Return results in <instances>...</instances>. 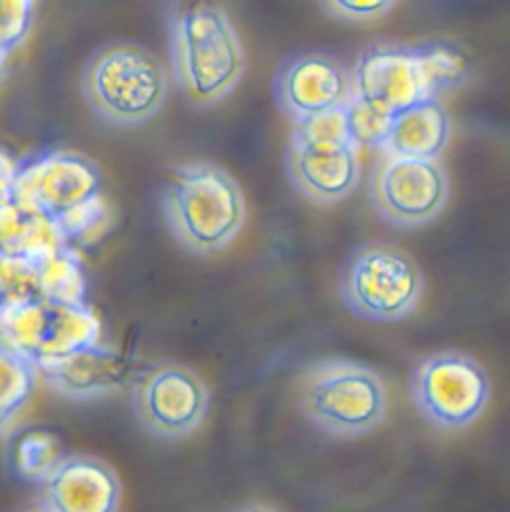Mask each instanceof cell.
I'll use <instances>...</instances> for the list:
<instances>
[{
  "instance_id": "7c38bea8",
  "label": "cell",
  "mask_w": 510,
  "mask_h": 512,
  "mask_svg": "<svg viewBox=\"0 0 510 512\" xmlns=\"http://www.w3.org/2000/svg\"><path fill=\"white\" fill-rule=\"evenodd\" d=\"M38 486V508L48 512H114L122 496L114 468L88 454H62Z\"/></svg>"
},
{
  "instance_id": "6da1fadb",
  "label": "cell",
  "mask_w": 510,
  "mask_h": 512,
  "mask_svg": "<svg viewBox=\"0 0 510 512\" xmlns=\"http://www.w3.org/2000/svg\"><path fill=\"white\" fill-rule=\"evenodd\" d=\"M170 58L178 90L198 108L226 98L246 70L242 40L218 0H184L174 10Z\"/></svg>"
},
{
  "instance_id": "603a6c76",
  "label": "cell",
  "mask_w": 510,
  "mask_h": 512,
  "mask_svg": "<svg viewBox=\"0 0 510 512\" xmlns=\"http://www.w3.org/2000/svg\"><path fill=\"white\" fill-rule=\"evenodd\" d=\"M288 144L294 146H340L352 144L344 108L328 110L298 122H292ZM354 146V144H352Z\"/></svg>"
},
{
  "instance_id": "30bf717a",
  "label": "cell",
  "mask_w": 510,
  "mask_h": 512,
  "mask_svg": "<svg viewBox=\"0 0 510 512\" xmlns=\"http://www.w3.org/2000/svg\"><path fill=\"white\" fill-rule=\"evenodd\" d=\"M272 96L292 122L344 108L352 96V72L328 50L304 48L282 58L274 72Z\"/></svg>"
},
{
  "instance_id": "8992f818",
  "label": "cell",
  "mask_w": 510,
  "mask_h": 512,
  "mask_svg": "<svg viewBox=\"0 0 510 512\" xmlns=\"http://www.w3.org/2000/svg\"><path fill=\"white\" fill-rule=\"evenodd\" d=\"M408 390L418 414L444 432L470 428L492 396L486 368L474 356L452 348L424 354L410 372Z\"/></svg>"
},
{
  "instance_id": "484cf974",
  "label": "cell",
  "mask_w": 510,
  "mask_h": 512,
  "mask_svg": "<svg viewBox=\"0 0 510 512\" xmlns=\"http://www.w3.org/2000/svg\"><path fill=\"white\" fill-rule=\"evenodd\" d=\"M108 212L104 206L102 196L70 210L68 214L60 216L56 222L66 238L68 244H78V242H88L96 236V232L106 224Z\"/></svg>"
},
{
  "instance_id": "7402d4cb",
  "label": "cell",
  "mask_w": 510,
  "mask_h": 512,
  "mask_svg": "<svg viewBox=\"0 0 510 512\" xmlns=\"http://www.w3.org/2000/svg\"><path fill=\"white\" fill-rule=\"evenodd\" d=\"M12 456L18 474L38 484L50 466L62 456V452L58 440L50 432L26 430L16 438Z\"/></svg>"
},
{
  "instance_id": "3957f363",
  "label": "cell",
  "mask_w": 510,
  "mask_h": 512,
  "mask_svg": "<svg viewBox=\"0 0 510 512\" xmlns=\"http://www.w3.org/2000/svg\"><path fill=\"white\" fill-rule=\"evenodd\" d=\"M82 94L104 122L138 126L162 110L168 98V72L146 46L126 40L108 42L88 58Z\"/></svg>"
},
{
  "instance_id": "52a82bcc",
  "label": "cell",
  "mask_w": 510,
  "mask_h": 512,
  "mask_svg": "<svg viewBox=\"0 0 510 512\" xmlns=\"http://www.w3.org/2000/svg\"><path fill=\"white\" fill-rule=\"evenodd\" d=\"M368 198L376 214L394 226H426L448 204V170L440 158L380 152L368 176Z\"/></svg>"
},
{
  "instance_id": "cb8c5ba5",
  "label": "cell",
  "mask_w": 510,
  "mask_h": 512,
  "mask_svg": "<svg viewBox=\"0 0 510 512\" xmlns=\"http://www.w3.org/2000/svg\"><path fill=\"white\" fill-rule=\"evenodd\" d=\"M344 114L350 142L358 150H382L392 120L390 114L372 108L356 96L344 106Z\"/></svg>"
},
{
  "instance_id": "83f0119b",
  "label": "cell",
  "mask_w": 510,
  "mask_h": 512,
  "mask_svg": "<svg viewBox=\"0 0 510 512\" xmlns=\"http://www.w3.org/2000/svg\"><path fill=\"white\" fill-rule=\"evenodd\" d=\"M32 8L34 0H0V44L10 52L28 36Z\"/></svg>"
},
{
  "instance_id": "2e32d148",
  "label": "cell",
  "mask_w": 510,
  "mask_h": 512,
  "mask_svg": "<svg viewBox=\"0 0 510 512\" xmlns=\"http://www.w3.org/2000/svg\"><path fill=\"white\" fill-rule=\"evenodd\" d=\"M66 244L68 242L52 216L24 208L14 200L0 202L2 250L14 252L38 266Z\"/></svg>"
},
{
  "instance_id": "ffe728a7",
  "label": "cell",
  "mask_w": 510,
  "mask_h": 512,
  "mask_svg": "<svg viewBox=\"0 0 510 512\" xmlns=\"http://www.w3.org/2000/svg\"><path fill=\"white\" fill-rule=\"evenodd\" d=\"M48 326V302L42 298L0 304V344L36 358Z\"/></svg>"
},
{
  "instance_id": "d4e9b609",
  "label": "cell",
  "mask_w": 510,
  "mask_h": 512,
  "mask_svg": "<svg viewBox=\"0 0 510 512\" xmlns=\"http://www.w3.org/2000/svg\"><path fill=\"white\" fill-rule=\"evenodd\" d=\"M40 298L36 266L8 250L0 248V304Z\"/></svg>"
},
{
  "instance_id": "7a4b0ae2",
  "label": "cell",
  "mask_w": 510,
  "mask_h": 512,
  "mask_svg": "<svg viewBox=\"0 0 510 512\" xmlns=\"http://www.w3.org/2000/svg\"><path fill=\"white\" fill-rule=\"evenodd\" d=\"M162 212L178 244L200 256L226 248L244 228L248 214L236 178L206 160L174 168L162 192Z\"/></svg>"
},
{
  "instance_id": "5b68a950",
  "label": "cell",
  "mask_w": 510,
  "mask_h": 512,
  "mask_svg": "<svg viewBox=\"0 0 510 512\" xmlns=\"http://www.w3.org/2000/svg\"><path fill=\"white\" fill-rule=\"evenodd\" d=\"M424 274L400 246L370 240L356 246L338 276V294L358 318L392 324L408 318L424 296Z\"/></svg>"
},
{
  "instance_id": "ac0fdd59",
  "label": "cell",
  "mask_w": 510,
  "mask_h": 512,
  "mask_svg": "<svg viewBox=\"0 0 510 512\" xmlns=\"http://www.w3.org/2000/svg\"><path fill=\"white\" fill-rule=\"evenodd\" d=\"M412 46L428 98H442L464 86L472 76V54L460 42L422 40Z\"/></svg>"
},
{
  "instance_id": "ba28073f",
  "label": "cell",
  "mask_w": 510,
  "mask_h": 512,
  "mask_svg": "<svg viewBox=\"0 0 510 512\" xmlns=\"http://www.w3.org/2000/svg\"><path fill=\"white\" fill-rule=\"evenodd\" d=\"M138 422L158 438H184L206 418L210 392L206 382L178 362H156L142 370L132 386Z\"/></svg>"
},
{
  "instance_id": "d6986e66",
  "label": "cell",
  "mask_w": 510,
  "mask_h": 512,
  "mask_svg": "<svg viewBox=\"0 0 510 512\" xmlns=\"http://www.w3.org/2000/svg\"><path fill=\"white\" fill-rule=\"evenodd\" d=\"M38 270L40 298L52 304H86L88 284L82 258L76 246L66 244L42 264Z\"/></svg>"
},
{
  "instance_id": "e0dca14e",
  "label": "cell",
  "mask_w": 510,
  "mask_h": 512,
  "mask_svg": "<svg viewBox=\"0 0 510 512\" xmlns=\"http://www.w3.org/2000/svg\"><path fill=\"white\" fill-rule=\"evenodd\" d=\"M102 324L92 306L48 302V326L34 364L56 360L100 342Z\"/></svg>"
},
{
  "instance_id": "44dd1931",
  "label": "cell",
  "mask_w": 510,
  "mask_h": 512,
  "mask_svg": "<svg viewBox=\"0 0 510 512\" xmlns=\"http://www.w3.org/2000/svg\"><path fill=\"white\" fill-rule=\"evenodd\" d=\"M38 368L32 358L0 344V432L28 404Z\"/></svg>"
},
{
  "instance_id": "9c48e42d",
  "label": "cell",
  "mask_w": 510,
  "mask_h": 512,
  "mask_svg": "<svg viewBox=\"0 0 510 512\" xmlns=\"http://www.w3.org/2000/svg\"><path fill=\"white\" fill-rule=\"evenodd\" d=\"M102 196L98 164L74 150H48L18 162L12 200L58 220Z\"/></svg>"
},
{
  "instance_id": "f1b7e54d",
  "label": "cell",
  "mask_w": 510,
  "mask_h": 512,
  "mask_svg": "<svg viewBox=\"0 0 510 512\" xmlns=\"http://www.w3.org/2000/svg\"><path fill=\"white\" fill-rule=\"evenodd\" d=\"M18 162L8 150L0 146V202L12 200L14 192V182H16V172H18Z\"/></svg>"
},
{
  "instance_id": "277c9868",
  "label": "cell",
  "mask_w": 510,
  "mask_h": 512,
  "mask_svg": "<svg viewBox=\"0 0 510 512\" xmlns=\"http://www.w3.org/2000/svg\"><path fill=\"white\" fill-rule=\"evenodd\" d=\"M298 404L310 424L336 438L376 430L388 414V388L378 370L350 358L314 362L300 378Z\"/></svg>"
},
{
  "instance_id": "4316f807",
  "label": "cell",
  "mask_w": 510,
  "mask_h": 512,
  "mask_svg": "<svg viewBox=\"0 0 510 512\" xmlns=\"http://www.w3.org/2000/svg\"><path fill=\"white\" fill-rule=\"evenodd\" d=\"M400 0H318L322 10L342 22L370 24L392 12Z\"/></svg>"
},
{
  "instance_id": "5bb4252c",
  "label": "cell",
  "mask_w": 510,
  "mask_h": 512,
  "mask_svg": "<svg viewBox=\"0 0 510 512\" xmlns=\"http://www.w3.org/2000/svg\"><path fill=\"white\" fill-rule=\"evenodd\" d=\"M36 368L56 392L72 400L120 392L132 376L130 356L100 342L56 360L38 362Z\"/></svg>"
},
{
  "instance_id": "4fadbf2b",
  "label": "cell",
  "mask_w": 510,
  "mask_h": 512,
  "mask_svg": "<svg viewBox=\"0 0 510 512\" xmlns=\"http://www.w3.org/2000/svg\"><path fill=\"white\" fill-rule=\"evenodd\" d=\"M284 170L290 186L310 202L336 204L354 194L360 184V150L340 146H294L288 144Z\"/></svg>"
},
{
  "instance_id": "f546056e",
  "label": "cell",
  "mask_w": 510,
  "mask_h": 512,
  "mask_svg": "<svg viewBox=\"0 0 510 512\" xmlns=\"http://www.w3.org/2000/svg\"><path fill=\"white\" fill-rule=\"evenodd\" d=\"M8 56H10V50L6 46L0 44V78L4 76L6 72V64H8Z\"/></svg>"
},
{
  "instance_id": "9a60e30c",
  "label": "cell",
  "mask_w": 510,
  "mask_h": 512,
  "mask_svg": "<svg viewBox=\"0 0 510 512\" xmlns=\"http://www.w3.org/2000/svg\"><path fill=\"white\" fill-rule=\"evenodd\" d=\"M452 136V118L440 98H424L396 114H392L390 128L380 152L440 158Z\"/></svg>"
},
{
  "instance_id": "8fae6325",
  "label": "cell",
  "mask_w": 510,
  "mask_h": 512,
  "mask_svg": "<svg viewBox=\"0 0 510 512\" xmlns=\"http://www.w3.org/2000/svg\"><path fill=\"white\" fill-rule=\"evenodd\" d=\"M350 72L354 96L384 114L428 98L412 44L374 40L360 50Z\"/></svg>"
}]
</instances>
